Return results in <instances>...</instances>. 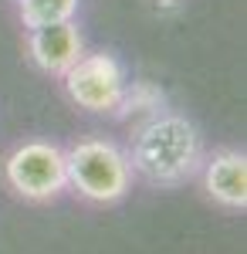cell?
Here are the masks:
<instances>
[{"label":"cell","mask_w":247,"mask_h":254,"mask_svg":"<svg viewBox=\"0 0 247 254\" xmlns=\"http://www.w3.org/2000/svg\"><path fill=\"white\" fill-rule=\"evenodd\" d=\"M200 163H203L200 132L183 116H156L135 132L129 166L149 183L159 187L183 183L200 170Z\"/></svg>","instance_id":"obj_1"},{"label":"cell","mask_w":247,"mask_h":254,"mask_svg":"<svg viewBox=\"0 0 247 254\" xmlns=\"http://www.w3.org/2000/svg\"><path fill=\"white\" fill-rule=\"evenodd\" d=\"M203 183H207V193L217 203L241 210L247 203V159H244V153H234V149L217 153L207 163V170H203Z\"/></svg>","instance_id":"obj_6"},{"label":"cell","mask_w":247,"mask_h":254,"mask_svg":"<svg viewBox=\"0 0 247 254\" xmlns=\"http://www.w3.org/2000/svg\"><path fill=\"white\" fill-rule=\"evenodd\" d=\"M3 176L27 200H51L68 187L64 153L51 142H41V139L17 146L3 163Z\"/></svg>","instance_id":"obj_4"},{"label":"cell","mask_w":247,"mask_h":254,"mask_svg":"<svg viewBox=\"0 0 247 254\" xmlns=\"http://www.w3.org/2000/svg\"><path fill=\"white\" fill-rule=\"evenodd\" d=\"M64 170H68V183L85 200H95V203H112L119 196H125L129 180H132L129 156L105 139L75 142L64 153Z\"/></svg>","instance_id":"obj_2"},{"label":"cell","mask_w":247,"mask_h":254,"mask_svg":"<svg viewBox=\"0 0 247 254\" xmlns=\"http://www.w3.org/2000/svg\"><path fill=\"white\" fill-rule=\"evenodd\" d=\"M24 27H44V24H61L71 20L78 10V0H17Z\"/></svg>","instance_id":"obj_7"},{"label":"cell","mask_w":247,"mask_h":254,"mask_svg":"<svg viewBox=\"0 0 247 254\" xmlns=\"http://www.w3.org/2000/svg\"><path fill=\"white\" fill-rule=\"evenodd\" d=\"M61 78L68 98L85 112H119L125 105V71L112 55H81Z\"/></svg>","instance_id":"obj_3"},{"label":"cell","mask_w":247,"mask_h":254,"mask_svg":"<svg viewBox=\"0 0 247 254\" xmlns=\"http://www.w3.org/2000/svg\"><path fill=\"white\" fill-rule=\"evenodd\" d=\"M27 51H31V61L48 75H64L85 55L81 51V34H78V27L71 20L34 27L31 41H27Z\"/></svg>","instance_id":"obj_5"}]
</instances>
